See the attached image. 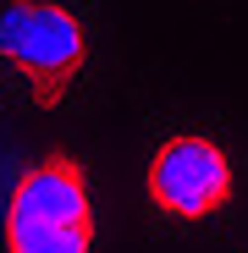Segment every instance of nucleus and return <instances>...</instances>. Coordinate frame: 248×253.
Returning <instances> with one entry per match:
<instances>
[{
    "mask_svg": "<svg viewBox=\"0 0 248 253\" xmlns=\"http://www.w3.org/2000/svg\"><path fill=\"white\" fill-rule=\"evenodd\" d=\"M89 248H94L89 182H83V165L55 149L11 193L6 253H89Z\"/></svg>",
    "mask_w": 248,
    "mask_h": 253,
    "instance_id": "1",
    "label": "nucleus"
},
{
    "mask_svg": "<svg viewBox=\"0 0 248 253\" xmlns=\"http://www.w3.org/2000/svg\"><path fill=\"white\" fill-rule=\"evenodd\" d=\"M149 198L165 215L204 220L232 198V165L210 138H171L149 165Z\"/></svg>",
    "mask_w": 248,
    "mask_h": 253,
    "instance_id": "3",
    "label": "nucleus"
},
{
    "mask_svg": "<svg viewBox=\"0 0 248 253\" xmlns=\"http://www.w3.org/2000/svg\"><path fill=\"white\" fill-rule=\"evenodd\" d=\"M0 55L17 61V72L33 88V105L50 110L72 88L89 44H83V28L72 11L50 6V0H17L0 11Z\"/></svg>",
    "mask_w": 248,
    "mask_h": 253,
    "instance_id": "2",
    "label": "nucleus"
}]
</instances>
